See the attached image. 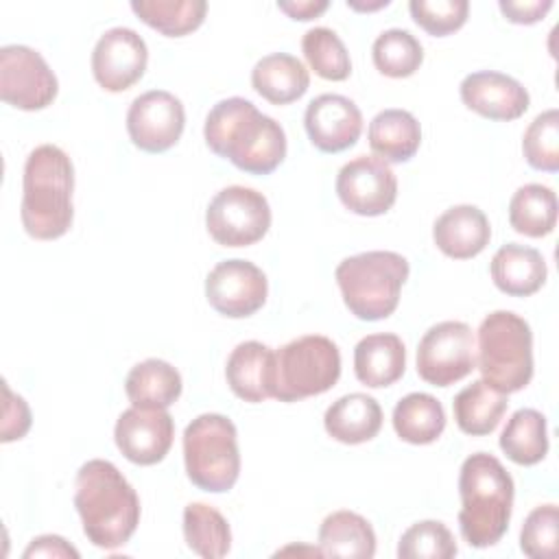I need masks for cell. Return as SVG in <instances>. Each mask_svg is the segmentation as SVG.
Instances as JSON below:
<instances>
[{
    "label": "cell",
    "instance_id": "cell-15",
    "mask_svg": "<svg viewBox=\"0 0 559 559\" xmlns=\"http://www.w3.org/2000/svg\"><path fill=\"white\" fill-rule=\"evenodd\" d=\"M148 63L146 41L127 26L105 31L92 50V72L107 92H124L138 83Z\"/></svg>",
    "mask_w": 559,
    "mask_h": 559
},
{
    "label": "cell",
    "instance_id": "cell-42",
    "mask_svg": "<svg viewBox=\"0 0 559 559\" xmlns=\"http://www.w3.org/2000/svg\"><path fill=\"white\" fill-rule=\"evenodd\" d=\"M22 557L24 559H31V557H72V559H79V550L74 546H70L59 535H39L35 539H31V544L22 552Z\"/></svg>",
    "mask_w": 559,
    "mask_h": 559
},
{
    "label": "cell",
    "instance_id": "cell-8",
    "mask_svg": "<svg viewBox=\"0 0 559 559\" xmlns=\"http://www.w3.org/2000/svg\"><path fill=\"white\" fill-rule=\"evenodd\" d=\"M341 378V352L321 334H306L275 352L273 397L299 402L330 391Z\"/></svg>",
    "mask_w": 559,
    "mask_h": 559
},
{
    "label": "cell",
    "instance_id": "cell-22",
    "mask_svg": "<svg viewBox=\"0 0 559 559\" xmlns=\"http://www.w3.org/2000/svg\"><path fill=\"white\" fill-rule=\"evenodd\" d=\"M493 284L511 297H528L537 293L548 275L544 255L526 245H502L489 264Z\"/></svg>",
    "mask_w": 559,
    "mask_h": 559
},
{
    "label": "cell",
    "instance_id": "cell-38",
    "mask_svg": "<svg viewBox=\"0 0 559 559\" xmlns=\"http://www.w3.org/2000/svg\"><path fill=\"white\" fill-rule=\"evenodd\" d=\"M520 548L533 559H555L559 552V511L557 504L535 507L520 531Z\"/></svg>",
    "mask_w": 559,
    "mask_h": 559
},
{
    "label": "cell",
    "instance_id": "cell-20",
    "mask_svg": "<svg viewBox=\"0 0 559 559\" xmlns=\"http://www.w3.org/2000/svg\"><path fill=\"white\" fill-rule=\"evenodd\" d=\"M432 240L443 255L469 260L489 245L491 227L480 207L463 203L445 210L435 221Z\"/></svg>",
    "mask_w": 559,
    "mask_h": 559
},
{
    "label": "cell",
    "instance_id": "cell-41",
    "mask_svg": "<svg viewBox=\"0 0 559 559\" xmlns=\"http://www.w3.org/2000/svg\"><path fill=\"white\" fill-rule=\"evenodd\" d=\"M498 7L513 24H535L552 9V0H500Z\"/></svg>",
    "mask_w": 559,
    "mask_h": 559
},
{
    "label": "cell",
    "instance_id": "cell-14",
    "mask_svg": "<svg viewBox=\"0 0 559 559\" xmlns=\"http://www.w3.org/2000/svg\"><path fill=\"white\" fill-rule=\"evenodd\" d=\"M183 127V103L166 90L140 94L127 111L129 138L144 153H164L173 148L181 138Z\"/></svg>",
    "mask_w": 559,
    "mask_h": 559
},
{
    "label": "cell",
    "instance_id": "cell-29",
    "mask_svg": "<svg viewBox=\"0 0 559 559\" xmlns=\"http://www.w3.org/2000/svg\"><path fill=\"white\" fill-rule=\"evenodd\" d=\"M391 421L402 441L426 445L441 437L445 428V411L430 393H408L395 404Z\"/></svg>",
    "mask_w": 559,
    "mask_h": 559
},
{
    "label": "cell",
    "instance_id": "cell-17",
    "mask_svg": "<svg viewBox=\"0 0 559 559\" xmlns=\"http://www.w3.org/2000/svg\"><path fill=\"white\" fill-rule=\"evenodd\" d=\"M304 127L314 148L321 153H341L358 142L362 114L347 96L321 94L308 103Z\"/></svg>",
    "mask_w": 559,
    "mask_h": 559
},
{
    "label": "cell",
    "instance_id": "cell-31",
    "mask_svg": "<svg viewBox=\"0 0 559 559\" xmlns=\"http://www.w3.org/2000/svg\"><path fill=\"white\" fill-rule=\"evenodd\" d=\"M500 450L518 465H535L548 454L546 417L535 408H520L502 428Z\"/></svg>",
    "mask_w": 559,
    "mask_h": 559
},
{
    "label": "cell",
    "instance_id": "cell-30",
    "mask_svg": "<svg viewBox=\"0 0 559 559\" xmlns=\"http://www.w3.org/2000/svg\"><path fill=\"white\" fill-rule=\"evenodd\" d=\"M509 223L518 234L542 238L557 225V194L544 183L518 188L509 201Z\"/></svg>",
    "mask_w": 559,
    "mask_h": 559
},
{
    "label": "cell",
    "instance_id": "cell-19",
    "mask_svg": "<svg viewBox=\"0 0 559 559\" xmlns=\"http://www.w3.org/2000/svg\"><path fill=\"white\" fill-rule=\"evenodd\" d=\"M225 378L234 395L249 404L273 397L275 352L260 341L238 343L227 358Z\"/></svg>",
    "mask_w": 559,
    "mask_h": 559
},
{
    "label": "cell",
    "instance_id": "cell-7",
    "mask_svg": "<svg viewBox=\"0 0 559 559\" xmlns=\"http://www.w3.org/2000/svg\"><path fill=\"white\" fill-rule=\"evenodd\" d=\"M183 463L194 487L210 493L229 491L240 476L234 421L218 413L194 417L183 430Z\"/></svg>",
    "mask_w": 559,
    "mask_h": 559
},
{
    "label": "cell",
    "instance_id": "cell-43",
    "mask_svg": "<svg viewBox=\"0 0 559 559\" xmlns=\"http://www.w3.org/2000/svg\"><path fill=\"white\" fill-rule=\"evenodd\" d=\"M328 7H330L328 0H290V2L280 0L277 2L280 11H284L293 20H301V22L319 17Z\"/></svg>",
    "mask_w": 559,
    "mask_h": 559
},
{
    "label": "cell",
    "instance_id": "cell-12",
    "mask_svg": "<svg viewBox=\"0 0 559 559\" xmlns=\"http://www.w3.org/2000/svg\"><path fill=\"white\" fill-rule=\"evenodd\" d=\"M266 295V275L260 266L242 258L218 262L205 277L207 304L229 319L251 317L264 306Z\"/></svg>",
    "mask_w": 559,
    "mask_h": 559
},
{
    "label": "cell",
    "instance_id": "cell-16",
    "mask_svg": "<svg viewBox=\"0 0 559 559\" xmlns=\"http://www.w3.org/2000/svg\"><path fill=\"white\" fill-rule=\"evenodd\" d=\"M114 439L118 450L135 465L164 461L175 439V421L166 408L131 406L120 413Z\"/></svg>",
    "mask_w": 559,
    "mask_h": 559
},
{
    "label": "cell",
    "instance_id": "cell-6",
    "mask_svg": "<svg viewBox=\"0 0 559 559\" xmlns=\"http://www.w3.org/2000/svg\"><path fill=\"white\" fill-rule=\"evenodd\" d=\"M476 367L483 380L509 395L522 391L533 378V332L511 310H496L478 325Z\"/></svg>",
    "mask_w": 559,
    "mask_h": 559
},
{
    "label": "cell",
    "instance_id": "cell-44",
    "mask_svg": "<svg viewBox=\"0 0 559 559\" xmlns=\"http://www.w3.org/2000/svg\"><path fill=\"white\" fill-rule=\"evenodd\" d=\"M389 4V0H378V2H373V4H358L356 0H347V7H352V9H356V11H373V9H382V7H386Z\"/></svg>",
    "mask_w": 559,
    "mask_h": 559
},
{
    "label": "cell",
    "instance_id": "cell-21",
    "mask_svg": "<svg viewBox=\"0 0 559 559\" xmlns=\"http://www.w3.org/2000/svg\"><path fill=\"white\" fill-rule=\"evenodd\" d=\"M404 369L406 347L397 334H369L354 347V373L365 386H391L404 376Z\"/></svg>",
    "mask_w": 559,
    "mask_h": 559
},
{
    "label": "cell",
    "instance_id": "cell-5",
    "mask_svg": "<svg viewBox=\"0 0 559 559\" xmlns=\"http://www.w3.org/2000/svg\"><path fill=\"white\" fill-rule=\"evenodd\" d=\"M408 271V260L395 251H365L341 260L334 277L356 319L380 321L395 312Z\"/></svg>",
    "mask_w": 559,
    "mask_h": 559
},
{
    "label": "cell",
    "instance_id": "cell-32",
    "mask_svg": "<svg viewBox=\"0 0 559 559\" xmlns=\"http://www.w3.org/2000/svg\"><path fill=\"white\" fill-rule=\"evenodd\" d=\"M183 537L188 548L203 559H221L231 548V531L221 511L203 502L183 509Z\"/></svg>",
    "mask_w": 559,
    "mask_h": 559
},
{
    "label": "cell",
    "instance_id": "cell-28",
    "mask_svg": "<svg viewBox=\"0 0 559 559\" xmlns=\"http://www.w3.org/2000/svg\"><path fill=\"white\" fill-rule=\"evenodd\" d=\"M507 395L489 386L485 380H474L461 389L452 402L456 426L472 437L493 432L507 413Z\"/></svg>",
    "mask_w": 559,
    "mask_h": 559
},
{
    "label": "cell",
    "instance_id": "cell-25",
    "mask_svg": "<svg viewBox=\"0 0 559 559\" xmlns=\"http://www.w3.org/2000/svg\"><path fill=\"white\" fill-rule=\"evenodd\" d=\"M251 85L264 100L273 105H288L306 94L310 74L297 57L271 52L253 66Z\"/></svg>",
    "mask_w": 559,
    "mask_h": 559
},
{
    "label": "cell",
    "instance_id": "cell-18",
    "mask_svg": "<svg viewBox=\"0 0 559 559\" xmlns=\"http://www.w3.org/2000/svg\"><path fill=\"white\" fill-rule=\"evenodd\" d=\"M459 92L467 109L489 120H515L531 105L526 87L518 79L496 70H478L467 74L461 81Z\"/></svg>",
    "mask_w": 559,
    "mask_h": 559
},
{
    "label": "cell",
    "instance_id": "cell-33",
    "mask_svg": "<svg viewBox=\"0 0 559 559\" xmlns=\"http://www.w3.org/2000/svg\"><path fill=\"white\" fill-rule=\"evenodd\" d=\"M131 11L166 37H183L197 31L207 13L203 0H133Z\"/></svg>",
    "mask_w": 559,
    "mask_h": 559
},
{
    "label": "cell",
    "instance_id": "cell-40",
    "mask_svg": "<svg viewBox=\"0 0 559 559\" xmlns=\"http://www.w3.org/2000/svg\"><path fill=\"white\" fill-rule=\"evenodd\" d=\"M4 391V415H2V443L22 439L31 428V408L22 395H15L7 382H2Z\"/></svg>",
    "mask_w": 559,
    "mask_h": 559
},
{
    "label": "cell",
    "instance_id": "cell-27",
    "mask_svg": "<svg viewBox=\"0 0 559 559\" xmlns=\"http://www.w3.org/2000/svg\"><path fill=\"white\" fill-rule=\"evenodd\" d=\"M319 550L323 557L371 559L376 555L373 526L354 511H334L319 526Z\"/></svg>",
    "mask_w": 559,
    "mask_h": 559
},
{
    "label": "cell",
    "instance_id": "cell-37",
    "mask_svg": "<svg viewBox=\"0 0 559 559\" xmlns=\"http://www.w3.org/2000/svg\"><path fill=\"white\" fill-rule=\"evenodd\" d=\"M522 153L535 170H559V111L546 109L528 124L522 138Z\"/></svg>",
    "mask_w": 559,
    "mask_h": 559
},
{
    "label": "cell",
    "instance_id": "cell-11",
    "mask_svg": "<svg viewBox=\"0 0 559 559\" xmlns=\"http://www.w3.org/2000/svg\"><path fill=\"white\" fill-rule=\"evenodd\" d=\"M59 92V83L46 59L22 44L0 48V98L22 111L48 107Z\"/></svg>",
    "mask_w": 559,
    "mask_h": 559
},
{
    "label": "cell",
    "instance_id": "cell-1",
    "mask_svg": "<svg viewBox=\"0 0 559 559\" xmlns=\"http://www.w3.org/2000/svg\"><path fill=\"white\" fill-rule=\"evenodd\" d=\"M205 144L249 175H269L286 157V133L251 100L231 96L218 100L205 118Z\"/></svg>",
    "mask_w": 559,
    "mask_h": 559
},
{
    "label": "cell",
    "instance_id": "cell-4",
    "mask_svg": "<svg viewBox=\"0 0 559 559\" xmlns=\"http://www.w3.org/2000/svg\"><path fill=\"white\" fill-rule=\"evenodd\" d=\"M513 493V478L493 454L476 452L463 461L459 528L472 548H489L502 539L511 522Z\"/></svg>",
    "mask_w": 559,
    "mask_h": 559
},
{
    "label": "cell",
    "instance_id": "cell-3",
    "mask_svg": "<svg viewBox=\"0 0 559 559\" xmlns=\"http://www.w3.org/2000/svg\"><path fill=\"white\" fill-rule=\"evenodd\" d=\"M74 166L55 144L35 146L22 175L20 218L26 234L35 240L61 238L74 218L72 205Z\"/></svg>",
    "mask_w": 559,
    "mask_h": 559
},
{
    "label": "cell",
    "instance_id": "cell-24",
    "mask_svg": "<svg viewBox=\"0 0 559 559\" xmlns=\"http://www.w3.org/2000/svg\"><path fill=\"white\" fill-rule=\"evenodd\" d=\"M367 140L376 157L386 164H404L419 151L421 127L406 109H384L369 122Z\"/></svg>",
    "mask_w": 559,
    "mask_h": 559
},
{
    "label": "cell",
    "instance_id": "cell-26",
    "mask_svg": "<svg viewBox=\"0 0 559 559\" xmlns=\"http://www.w3.org/2000/svg\"><path fill=\"white\" fill-rule=\"evenodd\" d=\"M181 373L162 358H146L131 367L124 380V393L131 406L168 408L181 395Z\"/></svg>",
    "mask_w": 559,
    "mask_h": 559
},
{
    "label": "cell",
    "instance_id": "cell-34",
    "mask_svg": "<svg viewBox=\"0 0 559 559\" xmlns=\"http://www.w3.org/2000/svg\"><path fill=\"white\" fill-rule=\"evenodd\" d=\"M371 57L378 72L391 79H404L419 70L424 61V48L413 33L404 28H389L376 37Z\"/></svg>",
    "mask_w": 559,
    "mask_h": 559
},
{
    "label": "cell",
    "instance_id": "cell-36",
    "mask_svg": "<svg viewBox=\"0 0 559 559\" xmlns=\"http://www.w3.org/2000/svg\"><path fill=\"white\" fill-rule=\"evenodd\" d=\"M459 552L450 528L439 520H421L408 526L397 542L400 559H450Z\"/></svg>",
    "mask_w": 559,
    "mask_h": 559
},
{
    "label": "cell",
    "instance_id": "cell-9",
    "mask_svg": "<svg viewBox=\"0 0 559 559\" xmlns=\"http://www.w3.org/2000/svg\"><path fill=\"white\" fill-rule=\"evenodd\" d=\"M205 227L221 247L255 245L271 227L269 201L253 188L227 186L207 203Z\"/></svg>",
    "mask_w": 559,
    "mask_h": 559
},
{
    "label": "cell",
    "instance_id": "cell-39",
    "mask_svg": "<svg viewBox=\"0 0 559 559\" xmlns=\"http://www.w3.org/2000/svg\"><path fill=\"white\" fill-rule=\"evenodd\" d=\"M413 22L432 37H445L459 31L469 13L467 0H411Z\"/></svg>",
    "mask_w": 559,
    "mask_h": 559
},
{
    "label": "cell",
    "instance_id": "cell-23",
    "mask_svg": "<svg viewBox=\"0 0 559 559\" xmlns=\"http://www.w3.org/2000/svg\"><path fill=\"white\" fill-rule=\"evenodd\" d=\"M325 432L347 445L371 441L382 428V408L367 393H347L332 402L323 415Z\"/></svg>",
    "mask_w": 559,
    "mask_h": 559
},
{
    "label": "cell",
    "instance_id": "cell-35",
    "mask_svg": "<svg viewBox=\"0 0 559 559\" xmlns=\"http://www.w3.org/2000/svg\"><path fill=\"white\" fill-rule=\"evenodd\" d=\"M301 50L308 66L328 81H345L352 74L349 52L343 39L328 26H314L304 33Z\"/></svg>",
    "mask_w": 559,
    "mask_h": 559
},
{
    "label": "cell",
    "instance_id": "cell-10",
    "mask_svg": "<svg viewBox=\"0 0 559 559\" xmlns=\"http://www.w3.org/2000/svg\"><path fill=\"white\" fill-rule=\"evenodd\" d=\"M474 332L463 321L432 325L417 345V373L432 386H450L476 369Z\"/></svg>",
    "mask_w": 559,
    "mask_h": 559
},
{
    "label": "cell",
    "instance_id": "cell-13",
    "mask_svg": "<svg viewBox=\"0 0 559 559\" xmlns=\"http://www.w3.org/2000/svg\"><path fill=\"white\" fill-rule=\"evenodd\" d=\"M341 203L358 216L386 214L397 199V179L391 166L376 155H358L336 175Z\"/></svg>",
    "mask_w": 559,
    "mask_h": 559
},
{
    "label": "cell",
    "instance_id": "cell-2",
    "mask_svg": "<svg viewBox=\"0 0 559 559\" xmlns=\"http://www.w3.org/2000/svg\"><path fill=\"white\" fill-rule=\"evenodd\" d=\"M74 507L87 542L103 550L124 546L140 524V498L135 489L105 459H92L79 467Z\"/></svg>",
    "mask_w": 559,
    "mask_h": 559
}]
</instances>
